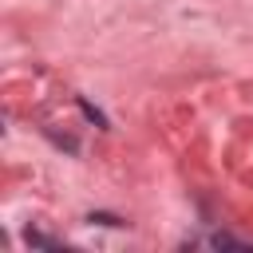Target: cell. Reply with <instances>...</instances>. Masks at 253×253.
Returning a JSON list of instances; mask_svg holds the SVG:
<instances>
[]
</instances>
